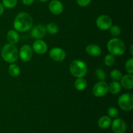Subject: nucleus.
Returning a JSON list of instances; mask_svg holds the SVG:
<instances>
[{
  "instance_id": "obj_1",
  "label": "nucleus",
  "mask_w": 133,
  "mask_h": 133,
  "mask_svg": "<svg viewBox=\"0 0 133 133\" xmlns=\"http://www.w3.org/2000/svg\"><path fill=\"white\" fill-rule=\"evenodd\" d=\"M33 25V20L29 14L25 12L19 13L14 19V29L20 32H25L31 29Z\"/></svg>"
},
{
  "instance_id": "obj_2",
  "label": "nucleus",
  "mask_w": 133,
  "mask_h": 133,
  "mask_svg": "<svg viewBox=\"0 0 133 133\" xmlns=\"http://www.w3.org/2000/svg\"><path fill=\"white\" fill-rule=\"evenodd\" d=\"M1 55L5 62L12 64L17 61L19 58V51L14 44L8 43L1 49Z\"/></svg>"
},
{
  "instance_id": "obj_3",
  "label": "nucleus",
  "mask_w": 133,
  "mask_h": 133,
  "mask_svg": "<svg viewBox=\"0 0 133 133\" xmlns=\"http://www.w3.org/2000/svg\"><path fill=\"white\" fill-rule=\"evenodd\" d=\"M107 49L110 54L120 56L125 51V45L121 39L115 37L110 39L107 43Z\"/></svg>"
},
{
  "instance_id": "obj_4",
  "label": "nucleus",
  "mask_w": 133,
  "mask_h": 133,
  "mask_svg": "<svg viewBox=\"0 0 133 133\" xmlns=\"http://www.w3.org/2000/svg\"><path fill=\"white\" fill-rule=\"evenodd\" d=\"M70 71L75 77H84L88 71L87 65L81 60H75L72 61L70 66Z\"/></svg>"
},
{
  "instance_id": "obj_5",
  "label": "nucleus",
  "mask_w": 133,
  "mask_h": 133,
  "mask_svg": "<svg viewBox=\"0 0 133 133\" xmlns=\"http://www.w3.org/2000/svg\"><path fill=\"white\" fill-rule=\"evenodd\" d=\"M118 105L125 111H130L133 109V95L127 93L121 95L118 99Z\"/></svg>"
},
{
  "instance_id": "obj_6",
  "label": "nucleus",
  "mask_w": 133,
  "mask_h": 133,
  "mask_svg": "<svg viewBox=\"0 0 133 133\" xmlns=\"http://www.w3.org/2000/svg\"><path fill=\"white\" fill-rule=\"evenodd\" d=\"M109 92V84L105 81H99L95 84L92 88V93L96 97H101L105 96Z\"/></svg>"
},
{
  "instance_id": "obj_7",
  "label": "nucleus",
  "mask_w": 133,
  "mask_h": 133,
  "mask_svg": "<svg viewBox=\"0 0 133 133\" xmlns=\"http://www.w3.org/2000/svg\"><path fill=\"white\" fill-rule=\"evenodd\" d=\"M96 25L102 31L109 30L112 25V20L109 16L102 14L99 16L96 19Z\"/></svg>"
},
{
  "instance_id": "obj_8",
  "label": "nucleus",
  "mask_w": 133,
  "mask_h": 133,
  "mask_svg": "<svg viewBox=\"0 0 133 133\" xmlns=\"http://www.w3.org/2000/svg\"><path fill=\"white\" fill-rule=\"evenodd\" d=\"M33 54V50L29 45L25 44L20 48L19 51V57L23 62H27L31 61Z\"/></svg>"
},
{
  "instance_id": "obj_9",
  "label": "nucleus",
  "mask_w": 133,
  "mask_h": 133,
  "mask_svg": "<svg viewBox=\"0 0 133 133\" xmlns=\"http://www.w3.org/2000/svg\"><path fill=\"white\" fill-rule=\"evenodd\" d=\"M66 52L61 48H53L49 51V57L55 62H62L66 58Z\"/></svg>"
},
{
  "instance_id": "obj_10",
  "label": "nucleus",
  "mask_w": 133,
  "mask_h": 133,
  "mask_svg": "<svg viewBox=\"0 0 133 133\" xmlns=\"http://www.w3.org/2000/svg\"><path fill=\"white\" fill-rule=\"evenodd\" d=\"M31 35L33 38L40 40L46 35V27L42 24H38L31 28Z\"/></svg>"
},
{
  "instance_id": "obj_11",
  "label": "nucleus",
  "mask_w": 133,
  "mask_h": 133,
  "mask_svg": "<svg viewBox=\"0 0 133 133\" xmlns=\"http://www.w3.org/2000/svg\"><path fill=\"white\" fill-rule=\"evenodd\" d=\"M111 127L114 133H125L127 129V125L122 119L117 118L111 123Z\"/></svg>"
},
{
  "instance_id": "obj_12",
  "label": "nucleus",
  "mask_w": 133,
  "mask_h": 133,
  "mask_svg": "<svg viewBox=\"0 0 133 133\" xmlns=\"http://www.w3.org/2000/svg\"><path fill=\"white\" fill-rule=\"evenodd\" d=\"M49 10L54 15H59L62 12L64 6L59 0H51L49 3Z\"/></svg>"
},
{
  "instance_id": "obj_13",
  "label": "nucleus",
  "mask_w": 133,
  "mask_h": 133,
  "mask_svg": "<svg viewBox=\"0 0 133 133\" xmlns=\"http://www.w3.org/2000/svg\"><path fill=\"white\" fill-rule=\"evenodd\" d=\"M32 49L35 53L42 55L46 53L48 49V46L45 42L40 39V40H37L34 42L32 44Z\"/></svg>"
},
{
  "instance_id": "obj_14",
  "label": "nucleus",
  "mask_w": 133,
  "mask_h": 133,
  "mask_svg": "<svg viewBox=\"0 0 133 133\" xmlns=\"http://www.w3.org/2000/svg\"><path fill=\"white\" fill-rule=\"evenodd\" d=\"M121 85L124 88L127 90H131L133 88V75L132 74H127L122 76L120 79Z\"/></svg>"
},
{
  "instance_id": "obj_15",
  "label": "nucleus",
  "mask_w": 133,
  "mask_h": 133,
  "mask_svg": "<svg viewBox=\"0 0 133 133\" xmlns=\"http://www.w3.org/2000/svg\"><path fill=\"white\" fill-rule=\"evenodd\" d=\"M86 52L91 57H98L101 53V49L97 44H90L86 48Z\"/></svg>"
},
{
  "instance_id": "obj_16",
  "label": "nucleus",
  "mask_w": 133,
  "mask_h": 133,
  "mask_svg": "<svg viewBox=\"0 0 133 133\" xmlns=\"http://www.w3.org/2000/svg\"><path fill=\"white\" fill-rule=\"evenodd\" d=\"M19 38V35L16 30L11 29L8 31L7 34H6V39H7L9 43L15 45L18 42Z\"/></svg>"
},
{
  "instance_id": "obj_17",
  "label": "nucleus",
  "mask_w": 133,
  "mask_h": 133,
  "mask_svg": "<svg viewBox=\"0 0 133 133\" xmlns=\"http://www.w3.org/2000/svg\"><path fill=\"white\" fill-rule=\"evenodd\" d=\"M112 120L110 118L107 116H103L101 117L98 120V125L99 127L103 129H105L109 127L111 125Z\"/></svg>"
},
{
  "instance_id": "obj_18",
  "label": "nucleus",
  "mask_w": 133,
  "mask_h": 133,
  "mask_svg": "<svg viewBox=\"0 0 133 133\" xmlns=\"http://www.w3.org/2000/svg\"><path fill=\"white\" fill-rule=\"evenodd\" d=\"M74 87L77 90L83 91L86 89L87 87V81L83 77H78L74 83Z\"/></svg>"
},
{
  "instance_id": "obj_19",
  "label": "nucleus",
  "mask_w": 133,
  "mask_h": 133,
  "mask_svg": "<svg viewBox=\"0 0 133 133\" xmlns=\"http://www.w3.org/2000/svg\"><path fill=\"white\" fill-rule=\"evenodd\" d=\"M122 90V85L118 81H114L109 86V90L112 94H118Z\"/></svg>"
},
{
  "instance_id": "obj_20",
  "label": "nucleus",
  "mask_w": 133,
  "mask_h": 133,
  "mask_svg": "<svg viewBox=\"0 0 133 133\" xmlns=\"http://www.w3.org/2000/svg\"><path fill=\"white\" fill-rule=\"evenodd\" d=\"M9 73L10 76L16 77L20 74V68L17 64L12 63L9 67Z\"/></svg>"
},
{
  "instance_id": "obj_21",
  "label": "nucleus",
  "mask_w": 133,
  "mask_h": 133,
  "mask_svg": "<svg viewBox=\"0 0 133 133\" xmlns=\"http://www.w3.org/2000/svg\"><path fill=\"white\" fill-rule=\"evenodd\" d=\"M45 27L47 31L51 35H56L58 32V27L55 23H49Z\"/></svg>"
},
{
  "instance_id": "obj_22",
  "label": "nucleus",
  "mask_w": 133,
  "mask_h": 133,
  "mask_svg": "<svg viewBox=\"0 0 133 133\" xmlns=\"http://www.w3.org/2000/svg\"><path fill=\"white\" fill-rule=\"evenodd\" d=\"M110 78L112 79L113 81H120V79H122V73L119 70H112L110 74Z\"/></svg>"
},
{
  "instance_id": "obj_23",
  "label": "nucleus",
  "mask_w": 133,
  "mask_h": 133,
  "mask_svg": "<svg viewBox=\"0 0 133 133\" xmlns=\"http://www.w3.org/2000/svg\"><path fill=\"white\" fill-rule=\"evenodd\" d=\"M116 61V58L114 57V55L112 54H108L104 58V63L106 66H111L114 64Z\"/></svg>"
},
{
  "instance_id": "obj_24",
  "label": "nucleus",
  "mask_w": 133,
  "mask_h": 133,
  "mask_svg": "<svg viewBox=\"0 0 133 133\" xmlns=\"http://www.w3.org/2000/svg\"><path fill=\"white\" fill-rule=\"evenodd\" d=\"M18 3V0H2V5L7 9H13Z\"/></svg>"
},
{
  "instance_id": "obj_25",
  "label": "nucleus",
  "mask_w": 133,
  "mask_h": 133,
  "mask_svg": "<svg viewBox=\"0 0 133 133\" xmlns=\"http://www.w3.org/2000/svg\"><path fill=\"white\" fill-rule=\"evenodd\" d=\"M110 32L113 36L114 37H118L121 35V29L119 26L118 25H112L110 28L109 29Z\"/></svg>"
},
{
  "instance_id": "obj_26",
  "label": "nucleus",
  "mask_w": 133,
  "mask_h": 133,
  "mask_svg": "<svg viewBox=\"0 0 133 133\" xmlns=\"http://www.w3.org/2000/svg\"><path fill=\"white\" fill-rule=\"evenodd\" d=\"M95 75L99 81H105L106 79V74L105 71L101 68L97 69L95 71Z\"/></svg>"
},
{
  "instance_id": "obj_27",
  "label": "nucleus",
  "mask_w": 133,
  "mask_h": 133,
  "mask_svg": "<svg viewBox=\"0 0 133 133\" xmlns=\"http://www.w3.org/2000/svg\"><path fill=\"white\" fill-rule=\"evenodd\" d=\"M125 70L128 74H133V58H131L127 60L125 63Z\"/></svg>"
},
{
  "instance_id": "obj_28",
  "label": "nucleus",
  "mask_w": 133,
  "mask_h": 133,
  "mask_svg": "<svg viewBox=\"0 0 133 133\" xmlns=\"http://www.w3.org/2000/svg\"><path fill=\"white\" fill-rule=\"evenodd\" d=\"M108 114H109L110 118H116L119 115V111L116 107H111L108 109Z\"/></svg>"
},
{
  "instance_id": "obj_29",
  "label": "nucleus",
  "mask_w": 133,
  "mask_h": 133,
  "mask_svg": "<svg viewBox=\"0 0 133 133\" xmlns=\"http://www.w3.org/2000/svg\"><path fill=\"white\" fill-rule=\"evenodd\" d=\"M92 0H77V3L78 5L82 7H85L90 5Z\"/></svg>"
},
{
  "instance_id": "obj_30",
  "label": "nucleus",
  "mask_w": 133,
  "mask_h": 133,
  "mask_svg": "<svg viewBox=\"0 0 133 133\" xmlns=\"http://www.w3.org/2000/svg\"><path fill=\"white\" fill-rule=\"evenodd\" d=\"M22 1L23 4H24L25 5L29 6V5H32L34 1H35V0H22Z\"/></svg>"
},
{
  "instance_id": "obj_31",
  "label": "nucleus",
  "mask_w": 133,
  "mask_h": 133,
  "mask_svg": "<svg viewBox=\"0 0 133 133\" xmlns=\"http://www.w3.org/2000/svg\"><path fill=\"white\" fill-rule=\"evenodd\" d=\"M4 12V6L3 5H2V3H0V16L1 14H3V13Z\"/></svg>"
},
{
  "instance_id": "obj_32",
  "label": "nucleus",
  "mask_w": 133,
  "mask_h": 133,
  "mask_svg": "<svg viewBox=\"0 0 133 133\" xmlns=\"http://www.w3.org/2000/svg\"><path fill=\"white\" fill-rule=\"evenodd\" d=\"M132 48H133V45H131V48H130V52H131V55H133Z\"/></svg>"
},
{
  "instance_id": "obj_33",
  "label": "nucleus",
  "mask_w": 133,
  "mask_h": 133,
  "mask_svg": "<svg viewBox=\"0 0 133 133\" xmlns=\"http://www.w3.org/2000/svg\"><path fill=\"white\" fill-rule=\"evenodd\" d=\"M38 1H41V2H47V1H48L49 0H38Z\"/></svg>"
}]
</instances>
